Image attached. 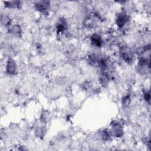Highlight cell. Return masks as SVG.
Here are the masks:
<instances>
[{
    "label": "cell",
    "mask_w": 151,
    "mask_h": 151,
    "mask_svg": "<svg viewBox=\"0 0 151 151\" xmlns=\"http://www.w3.org/2000/svg\"><path fill=\"white\" fill-rule=\"evenodd\" d=\"M111 132L114 136L116 137H121L123 134V130L120 123L116 121H113L111 123Z\"/></svg>",
    "instance_id": "7a4b0ae2"
},
{
    "label": "cell",
    "mask_w": 151,
    "mask_h": 151,
    "mask_svg": "<svg viewBox=\"0 0 151 151\" xmlns=\"http://www.w3.org/2000/svg\"><path fill=\"white\" fill-rule=\"evenodd\" d=\"M144 98L146 100V101H147L148 103L150 102V93L149 91H146L144 93Z\"/></svg>",
    "instance_id": "5bb4252c"
},
{
    "label": "cell",
    "mask_w": 151,
    "mask_h": 151,
    "mask_svg": "<svg viewBox=\"0 0 151 151\" xmlns=\"http://www.w3.org/2000/svg\"><path fill=\"white\" fill-rule=\"evenodd\" d=\"M90 40H91V44L97 47H100L101 44H102V40L101 37L97 34H93V35H91V38H90Z\"/></svg>",
    "instance_id": "8992f818"
},
{
    "label": "cell",
    "mask_w": 151,
    "mask_h": 151,
    "mask_svg": "<svg viewBox=\"0 0 151 151\" xmlns=\"http://www.w3.org/2000/svg\"><path fill=\"white\" fill-rule=\"evenodd\" d=\"M99 81L101 84V85L105 87L107 86L109 82V74L106 71H103L100 78Z\"/></svg>",
    "instance_id": "52a82bcc"
},
{
    "label": "cell",
    "mask_w": 151,
    "mask_h": 151,
    "mask_svg": "<svg viewBox=\"0 0 151 151\" xmlns=\"http://www.w3.org/2000/svg\"><path fill=\"white\" fill-rule=\"evenodd\" d=\"M98 58L97 57L96 54H91L88 57V61L89 64L91 65H94L96 64H97Z\"/></svg>",
    "instance_id": "9c48e42d"
},
{
    "label": "cell",
    "mask_w": 151,
    "mask_h": 151,
    "mask_svg": "<svg viewBox=\"0 0 151 151\" xmlns=\"http://www.w3.org/2000/svg\"><path fill=\"white\" fill-rule=\"evenodd\" d=\"M6 72L11 75L15 74L17 73V65L15 61L12 59H9L6 64Z\"/></svg>",
    "instance_id": "277c9868"
},
{
    "label": "cell",
    "mask_w": 151,
    "mask_h": 151,
    "mask_svg": "<svg viewBox=\"0 0 151 151\" xmlns=\"http://www.w3.org/2000/svg\"><path fill=\"white\" fill-rule=\"evenodd\" d=\"M130 103V97L129 96H125L122 100V104L124 107H127Z\"/></svg>",
    "instance_id": "4fadbf2b"
},
{
    "label": "cell",
    "mask_w": 151,
    "mask_h": 151,
    "mask_svg": "<svg viewBox=\"0 0 151 151\" xmlns=\"http://www.w3.org/2000/svg\"><path fill=\"white\" fill-rule=\"evenodd\" d=\"M2 22L5 25H8L10 23V20L8 18L4 17V18H2Z\"/></svg>",
    "instance_id": "9a60e30c"
},
{
    "label": "cell",
    "mask_w": 151,
    "mask_h": 151,
    "mask_svg": "<svg viewBox=\"0 0 151 151\" xmlns=\"http://www.w3.org/2000/svg\"><path fill=\"white\" fill-rule=\"evenodd\" d=\"M127 21V17L124 14H119L116 19V24L119 28H122Z\"/></svg>",
    "instance_id": "5b68a950"
},
{
    "label": "cell",
    "mask_w": 151,
    "mask_h": 151,
    "mask_svg": "<svg viewBox=\"0 0 151 151\" xmlns=\"http://www.w3.org/2000/svg\"><path fill=\"white\" fill-rule=\"evenodd\" d=\"M11 32L13 33L15 35L17 34H19L21 32V29H20V27L19 25H15L14 27H12V28H11Z\"/></svg>",
    "instance_id": "7c38bea8"
},
{
    "label": "cell",
    "mask_w": 151,
    "mask_h": 151,
    "mask_svg": "<svg viewBox=\"0 0 151 151\" xmlns=\"http://www.w3.org/2000/svg\"><path fill=\"white\" fill-rule=\"evenodd\" d=\"M101 137L103 140H109L110 138V133L107 130H103L101 132Z\"/></svg>",
    "instance_id": "30bf717a"
},
{
    "label": "cell",
    "mask_w": 151,
    "mask_h": 151,
    "mask_svg": "<svg viewBox=\"0 0 151 151\" xmlns=\"http://www.w3.org/2000/svg\"><path fill=\"white\" fill-rule=\"evenodd\" d=\"M67 27L66 25V22L64 19H60L59 22L57 25V32L58 34H60L63 32H64Z\"/></svg>",
    "instance_id": "ba28073f"
},
{
    "label": "cell",
    "mask_w": 151,
    "mask_h": 151,
    "mask_svg": "<svg viewBox=\"0 0 151 151\" xmlns=\"http://www.w3.org/2000/svg\"><path fill=\"white\" fill-rule=\"evenodd\" d=\"M35 8L40 12L43 14H47L49 8V2L48 1H40L35 4Z\"/></svg>",
    "instance_id": "3957f363"
},
{
    "label": "cell",
    "mask_w": 151,
    "mask_h": 151,
    "mask_svg": "<svg viewBox=\"0 0 151 151\" xmlns=\"http://www.w3.org/2000/svg\"><path fill=\"white\" fill-rule=\"evenodd\" d=\"M4 4L5 6L8 8H14V7H18L19 5H20L19 1H11V2H5Z\"/></svg>",
    "instance_id": "8fae6325"
},
{
    "label": "cell",
    "mask_w": 151,
    "mask_h": 151,
    "mask_svg": "<svg viewBox=\"0 0 151 151\" xmlns=\"http://www.w3.org/2000/svg\"><path fill=\"white\" fill-rule=\"evenodd\" d=\"M120 55L122 59L127 63L129 64L133 61V54L132 50L127 46H123L120 49Z\"/></svg>",
    "instance_id": "6da1fadb"
}]
</instances>
